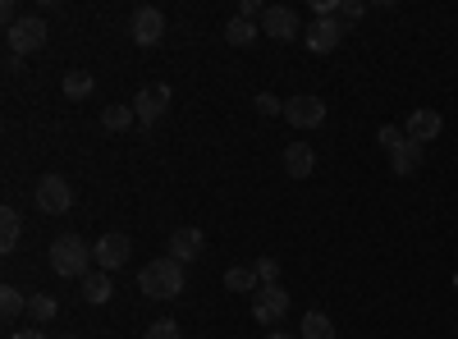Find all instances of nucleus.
Returning <instances> with one entry per match:
<instances>
[{"label":"nucleus","instance_id":"nucleus-1","mask_svg":"<svg viewBox=\"0 0 458 339\" xmlns=\"http://www.w3.org/2000/svg\"><path fill=\"white\" fill-rule=\"evenodd\" d=\"M138 289H142L147 298H157V303H165V298H179V293H183V261H174V257L147 261V267L138 271Z\"/></svg>","mask_w":458,"mask_h":339},{"label":"nucleus","instance_id":"nucleus-2","mask_svg":"<svg viewBox=\"0 0 458 339\" xmlns=\"http://www.w3.org/2000/svg\"><path fill=\"white\" fill-rule=\"evenodd\" d=\"M92 248L79 239V234H60L55 243H51V271L60 275V280H88L92 275Z\"/></svg>","mask_w":458,"mask_h":339},{"label":"nucleus","instance_id":"nucleus-3","mask_svg":"<svg viewBox=\"0 0 458 339\" xmlns=\"http://www.w3.org/2000/svg\"><path fill=\"white\" fill-rule=\"evenodd\" d=\"M5 47H10V55H32V51H42L47 47V19L42 14H23L10 32H5Z\"/></svg>","mask_w":458,"mask_h":339},{"label":"nucleus","instance_id":"nucleus-4","mask_svg":"<svg viewBox=\"0 0 458 339\" xmlns=\"http://www.w3.org/2000/svg\"><path fill=\"white\" fill-rule=\"evenodd\" d=\"M37 211H47V216H64L73 207V183L64 174H42L37 179Z\"/></svg>","mask_w":458,"mask_h":339},{"label":"nucleus","instance_id":"nucleus-5","mask_svg":"<svg viewBox=\"0 0 458 339\" xmlns=\"http://www.w3.org/2000/svg\"><path fill=\"white\" fill-rule=\"evenodd\" d=\"M284 312H289L284 284H261V289L252 293V321H257V326H280Z\"/></svg>","mask_w":458,"mask_h":339},{"label":"nucleus","instance_id":"nucleus-6","mask_svg":"<svg viewBox=\"0 0 458 339\" xmlns=\"http://www.w3.org/2000/svg\"><path fill=\"white\" fill-rule=\"evenodd\" d=\"M284 120H289L293 129H317V124L326 120V101L312 97V92L289 97V101H284Z\"/></svg>","mask_w":458,"mask_h":339},{"label":"nucleus","instance_id":"nucleus-7","mask_svg":"<svg viewBox=\"0 0 458 339\" xmlns=\"http://www.w3.org/2000/svg\"><path fill=\"white\" fill-rule=\"evenodd\" d=\"M165 110H170V88H165V83H147V88H138V101H133L138 124H157Z\"/></svg>","mask_w":458,"mask_h":339},{"label":"nucleus","instance_id":"nucleus-8","mask_svg":"<svg viewBox=\"0 0 458 339\" xmlns=\"http://www.w3.org/2000/svg\"><path fill=\"white\" fill-rule=\"evenodd\" d=\"M129 32H133V42H138V47H157L161 37H165V14H161L157 5H142V10H133Z\"/></svg>","mask_w":458,"mask_h":339},{"label":"nucleus","instance_id":"nucleus-9","mask_svg":"<svg viewBox=\"0 0 458 339\" xmlns=\"http://www.w3.org/2000/svg\"><path fill=\"white\" fill-rule=\"evenodd\" d=\"M129 252H133V243H129V234H101L97 239V248H92V257H97V267L110 275V271H120L124 261H129Z\"/></svg>","mask_w":458,"mask_h":339},{"label":"nucleus","instance_id":"nucleus-10","mask_svg":"<svg viewBox=\"0 0 458 339\" xmlns=\"http://www.w3.org/2000/svg\"><path fill=\"white\" fill-rule=\"evenodd\" d=\"M261 32H266V37H276V42H293V37H298V14H293L289 5H266V14H261Z\"/></svg>","mask_w":458,"mask_h":339},{"label":"nucleus","instance_id":"nucleus-11","mask_svg":"<svg viewBox=\"0 0 458 339\" xmlns=\"http://www.w3.org/2000/svg\"><path fill=\"white\" fill-rule=\"evenodd\" d=\"M440 129H445L440 110H412V115H408V124H403V133H408L412 142H422V147H431V142L440 138Z\"/></svg>","mask_w":458,"mask_h":339},{"label":"nucleus","instance_id":"nucleus-12","mask_svg":"<svg viewBox=\"0 0 458 339\" xmlns=\"http://www.w3.org/2000/svg\"><path fill=\"white\" fill-rule=\"evenodd\" d=\"M302 42H308L317 55H330V51L344 42V23H339V19H317V23L308 28V37H302Z\"/></svg>","mask_w":458,"mask_h":339},{"label":"nucleus","instance_id":"nucleus-13","mask_svg":"<svg viewBox=\"0 0 458 339\" xmlns=\"http://www.w3.org/2000/svg\"><path fill=\"white\" fill-rule=\"evenodd\" d=\"M202 248H207V239H202V230H193V225H183V230L170 234V257L183 261V267H188V261H198Z\"/></svg>","mask_w":458,"mask_h":339},{"label":"nucleus","instance_id":"nucleus-14","mask_svg":"<svg viewBox=\"0 0 458 339\" xmlns=\"http://www.w3.org/2000/svg\"><path fill=\"white\" fill-rule=\"evenodd\" d=\"M312 165H317V152H312L308 142H289V147H284V174H289V179H308Z\"/></svg>","mask_w":458,"mask_h":339},{"label":"nucleus","instance_id":"nucleus-15","mask_svg":"<svg viewBox=\"0 0 458 339\" xmlns=\"http://www.w3.org/2000/svg\"><path fill=\"white\" fill-rule=\"evenodd\" d=\"M390 165H394V174H403V179L417 174V170H422V142H412V138H408L399 152H390Z\"/></svg>","mask_w":458,"mask_h":339},{"label":"nucleus","instance_id":"nucleus-16","mask_svg":"<svg viewBox=\"0 0 458 339\" xmlns=\"http://www.w3.org/2000/svg\"><path fill=\"white\" fill-rule=\"evenodd\" d=\"M225 289H229V293H248V298H252V293L261 289L257 267H229V271H225Z\"/></svg>","mask_w":458,"mask_h":339},{"label":"nucleus","instance_id":"nucleus-17","mask_svg":"<svg viewBox=\"0 0 458 339\" xmlns=\"http://www.w3.org/2000/svg\"><path fill=\"white\" fill-rule=\"evenodd\" d=\"M19 234H23V220L14 207H0V252H14L19 248Z\"/></svg>","mask_w":458,"mask_h":339},{"label":"nucleus","instance_id":"nucleus-18","mask_svg":"<svg viewBox=\"0 0 458 339\" xmlns=\"http://www.w3.org/2000/svg\"><path fill=\"white\" fill-rule=\"evenodd\" d=\"M220 37H225L229 47H252V42H257V23H252V19H243V14H234V19L225 23V32H220Z\"/></svg>","mask_w":458,"mask_h":339},{"label":"nucleus","instance_id":"nucleus-19","mask_svg":"<svg viewBox=\"0 0 458 339\" xmlns=\"http://www.w3.org/2000/svg\"><path fill=\"white\" fill-rule=\"evenodd\" d=\"M79 284H83V298H88L92 308L110 303V293H114V289H110V275H106V271H92V275H88V280H79Z\"/></svg>","mask_w":458,"mask_h":339},{"label":"nucleus","instance_id":"nucleus-20","mask_svg":"<svg viewBox=\"0 0 458 339\" xmlns=\"http://www.w3.org/2000/svg\"><path fill=\"white\" fill-rule=\"evenodd\" d=\"M298 335H302V339H335V321H330L326 312H308Z\"/></svg>","mask_w":458,"mask_h":339},{"label":"nucleus","instance_id":"nucleus-21","mask_svg":"<svg viewBox=\"0 0 458 339\" xmlns=\"http://www.w3.org/2000/svg\"><path fill=\"white\" fill-rule=\"evenodd\" d=\"M133 120H138L133 106H106V110H101V129H110V133H124Z\"/></svg>","mask_w":458,"mask_h":339},{"label":"nucleus","instance_id":"nucleus-22","mask_svg":"<svg viewBox=\"0 0 458 339\" xmlns=\"http://www.w3.org/2000/svg\"><path fill=\"white\" fill-rule=\"evenodd\" d=\"M64 97H69V101H83V97H92V73H83V69H69V73H64Z\"/></svg>","mask_w":458,"mask_h":339},{"label":"nucleus","instance_id":"nucleus-23","mask_svg":"<svg viewBox=\"0 0 458 339\" xmlns=\"http://www.w3.org/2000/svg\"><path fill=\"white\" fill-rule=\"evenodd\" d=\"M23 308H28V293H23V289H14V284L0 289V317H5V321H14Z\"/></svg>","mask_w":458,"mask_h":339},{"label":"nucleus","instance_id":"nucleus-24","mask_svg":"<svg viewBox=\"0 0 458 339\" xmlns=\"http://www.w3.org/2000/svg\"><path fill=\"white\" fill-rule=\"evenodd\" d=\"M28 312H32V321H51L55 317V298L51 293H28Z\"/></svg>","mask_w":458,"mask_h":339},{"label":"nucleus","instance_id":"nucleus-25","mask_svg":"<svg viewBox=\"0 0 458 339\" xmlns=\"http://www.w3.org/2000/svg\"><path fill=\"white\" fill-rule=\"evenodd\" d=\"M252 267H257L261 284H280V261H276V257H257Z\"/></svg>","mask_w":458,"mask_h":339},{"label":"nucleus","instance_id":"nucleus-26","mask_svg":"<svg viewBox=\"0 0 458 339\" xmlns=\"http://www.w3.org/2000/svg\"><path fill=\"white\" fill-rule=\"evenodd\" d=\"M376 138H380V147H390V152H399V147L408 142V133H403L399 124H380V133H376Z\"/></svg>","mask_w":458,"mask_h":339},{"label":"nucleus","instance_id":"nucleus-27","mask_svg":"<svg viewBox=\"0 0 458 339\" xmlns=\"http://www.w3.org/2000/svg\"><path fill=\"white\" fill-rule=\"evenodd\" d=\"M252 106L261 110V115H284V101H280V97H271V92H257V97H252Z\"/></svg>","mask_w":458,"mask_h":339},{"label":"nucleus","instance_id":"nucleus-28","mask_svg":"<svg viewBox=\"0 0 458 339\" xmlns=\"http://www.w3.org/2000/svg\"><path fill=\"white\" fill-rule=\"evenodd\" d=\"M362 14H367V5H362V0H344V5H339V14H335V19H339V23H358Z\"/></svg>","mask_w":458,"mask_h":339},{"label":"nucleus","instance_id":"nucleus-29","mask_svg":"<svg viewBox=\"0 0 458 339\" xmlns=\"http://www.w3.org/2000/svg\"><path fill=\"white\" fill-rule=\"evenodd\" d=\"M147 339H183V330L174 321H157V326L147 330Z\"/></svg>","mask_w":458,"mask_h":339},{"label":"nucleus","instance_id":"nucleus-30","mask_svg":"<svg viewBox=\"0 0 458 339\" xmlns=\"http://www.w3.org/2000/svg\"><path fill=\"white\" fill-rule=\"evenodd\" d=\"M0 23H5V32L19 23V5H14V0H5V5H0Z\"/></svg>","mask_w":458,"mask_h":339},{"label":"nucleus","instance_id":"nucleus-31","mask_svg":"<svg viewBox=\"0 0 458 339\" xmlns=\"http://www.w3.org/2000/svg\"><path fill=\"white\" fill-rule=\"evenodd\" d=\"M10 339H47V335H42V330H14Z\"/></svg>","mask_w":458,"mask_h":339},{"label":"nucleus","instance_id":"nucleus-32","mask_svg":"<svg viewBox=\"0 0 458 339\" xmlns=\"http://www.w3.org/2000/svg\"><path fill=\"white\" fill-rule=\"evenodd\" d=\"M266 339H293L289 330H271V335H266Z\"/></svg>","mask_w":458,"mask_h":339},{"label":"nucleus","instance_id":"nucleus-33","mask_svg":"<svg viewBox=\"0 0 458 339\" xmlns=\"http://www.w3.org/2000/svg\"><path fill=\"white\" fill-rule=\"evenodd\" d=\"M60 339H73V335H60Z\"/></svg>","mask_w":458,"mask_h":339}]
</instances>
